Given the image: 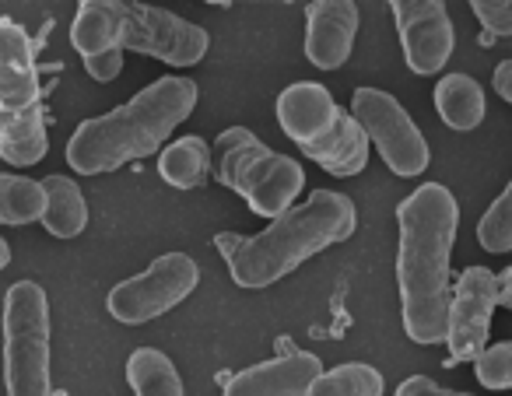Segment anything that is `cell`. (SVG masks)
<instances>
[{"instance_id":"obj_14","label":"cell","mask_w":512,"mask_h":396,"mask_svg":"<svg viewBox=\"0 0 512 396\" xmlns=\"http://www.w3.org/2000/svg\"><path fill=\"white\" fill-rule=\"evenodd\" d=\"M320 372L323 361L313 351H288L235 372L225 382V396H306Z\"/></svg>"},{"instance_id":"obj_29","label":"cell","mask_w":512,"mask_h":396,"mask_svg":"<svg viewBox=\"0 0 512 396\" xmlns=\"http://www.w3.org/2000/svg\"><path fill=\"white\" fill-rule=\"evenodd\" d=\"M239 239H242V235H232V232H221V235H218V239H214V246H218V249H221V256H225V260H228V256H232V253H235V246H239Z\"/></svg>"},{"instance_id":"obj_10","label":"cell","mask_w":512,"mask_h":396,"mask_svg":"<svg viewBox=\"0 0 512 396\" xmlns=\"http://www.w3.org/2000/svg\"><path fill=\"white\" fill-rule=\"evenodd\" d=\"M207 36L200 25L148 4H123L120 0V50H134L172 67H193L207 57Z\"/></svg>"},{"instance_id":"obj_4","label":"cell","mask_w":512,"mask_h":396,"mask_svg":"<svg viewBox=\"0 0 512 396\" xmlns=\"http://www.w3.org/2000/svg\"><path fill=\"white\" fill-rule=\"evenodd\" d=\"M278 123L320 169L351 179L369 165L362 127L316 81H295L278 95Z\"/></svg>"},{"instance_id":"obj_22","label":"cell","mask_w":512,"mask_h":396,"mask_svg":"<svg viewBox=\"0 0 512 396\" xmlns=\"http://www.w3.org/2000/svg\"><path fill=\"white\" fill-rule=\"evenodd\" d=\"M477 242L484 253H512V179L477 221Z\"/></svg>"},{"instance_id":"obj_5","label":"cell","mask_w":512,"mask_h":396,"mask_svg":"<svg viewBox=\"0 0 512 396\" xmlns=\"http://www.w3.org/2000/svg\"><path fill=\"white\" fill-rule=\"evenodd\" d=\"M0 158L18 169L46 158L36 50L11 18H0Z\"/></svg>"},{"instance_id":"obj_13","label":"cell","mask_w":512,"mask_h":396,"mask_svg":"<svg viewBox=\"0 0 512 396\" xmlns=\"http://www.w3.org/2000/svg\"><path fill=\"white\" fill-rule=\"evenodd\" d=\"M358 36V4L351 0H316L306 8V57L320 71L348 64Z\"/></svg>"},{"instance_id":"obj_18","label":"cell","mask_w":512,"mask_h":396,"mask_svg":"<svg viewBox=\"0 0 512 396\" xmlns=\"http://www.w3.org/2000/svg\"><path fill=\"white\" fill-rule=\"evenodd\" d=\"M211 169H214L211 144L197 134L179 137V141H172L158 155V176L169 186H176V190H197V186H204Z\"/></svg>"},{"instance_id":"obj_24","label":"cell","mask_w":512,"mask_h":396,"mask_svg":"<svg viewBox=\"0 0 512 396\" xmlns=\"http://www.w3.org/2000/svg\"><path fill=\"white\" fill-rule=\"evenodd\" d=\"M477 22L484 25V32L495 39L512 36V0H470Z\"/></svg>"},{"instance_id":"obj_20","label":"cell","mask_w":512,"mask_h":396,"mask_svg":"<svg viewBox=\"0 0 512 396\" xmlns=\"http://www.w3.org/2000/svg\"><path fill=\"white\" fill-rule=\"evenodd\" d=\"M386 379L379 368L365 361H344V365L320 372L306 396H383Z\"/></svg>"},{"instance_id":"obj_7","label":"cell","mask_w":512,"mask_h":396,"mask_svg":"<svg viewBox=\"0 0 512 396\" xmlns=\"http://www.w3.org/2000/svg\"><path fill=\"white\" fill-rule=\"evenodd\" d=\"M4 382L8 396H53L50 302L36 281L11 284L4 298Z\"/></svg>"},{"instance_id":"obj_23","label":"cell","mask_w":512,"mask_h":396,"mask_svg":"<svg viewBox=\"0 0 512 396\" xmlns=\"http://www.w3.org/2000/svg\"><path fill=\"white\" fill-rule=\"evenodd\" d=\"M474 375L484 389H512V340L484 347L474 358Z\"/></svg>"},{"instance_id":"obj_15","label":"cell","mask_w":512,"mask_h":396,"mask_svg":"<svg viewBox=\"0 0 512 396\" xmlns=\"http://www.w3.org/2000/svg\"><path fill=\"white\" fill-rule=\"evenodd\" d=\"M71 43L81 60L102 50H120V0H81L71 25Z\"/></svg>"},{"instance_id":"obj_8","label":"cell","mask_w":512,"mask_h":396,"mask_svg":"<svg viewBox=\"0 0 512 396\" xmlns=\"http://www.w3.org/2000/svg\"><path fill=\"white\" fill-rule=\"evenodd\" d=\"M351 120L362 127L369 148L383 155L386 169L400 179H414L428 169L432 151H428L425 134L411 120L404 106L383 88H358L351 99Z\"/></svg>"},{"instance_id":"obj_2","label":"cell","mask_w":512,"mask_h":396,"mask_svg":"<svg viewBox=\"0 0 512 396\" xmlns=\"http://www.w3.org/2000/svg\"><path fill=\"white\" fill-rule=\"evenodd\" d=\"M197 95L200 92L190 78H172V74L158 78L127 106L81 123L67 141V165L81 176H102L155 155L172 130L193 113Z\"/></svg>"},{"instance_id":"obj_21","label":"cell","mask_w":512,"mask_h":396,"mask_svg":"<svg viewBox=\"0 0 512 396\" xmlns=\"http://www.w3.org/2000/svg\"><path fill=\"white\" fill-rule=\"evenodd\" d=\"M43 183L29 176H0V225H32L43 218Z\"/></svg>"},{"instance_id":"obj_30","label":"cell","mask_w":512,"mask_h":396,"mask_svg":"<svg viewBox=\"0 0 512 396\" xmlns=\"http://www.w3.org/2000/svg\"><path fill=\"white\" fill-rule=\"evenodd\" d=\"M8 263H11V246L4 239H0V270L8 267Z\"/></svg>"},{"instance_id":"obj_11","label":"cell","mask_w":512,"mask_h":396,"mask_svg":"<svg viewBox=\"0 0 512 396\" xmlns=\"http://www.w3.org/2000/svg\"><path fill=\"white\" fill-rule=\"evenodd\" d=\"M393 22L400 32L404 60L414 74L428 78L449 64L456 46L453 18L442 0H393Z\"/></svg>"},{"instance_id":"obj_28","label":"cell","mask_w":512,"mask_h":396,"mask_svg":"<svg viewBox=\"0 0 512 396\" xmlns=\"http://www.w3.org/2000/svg\"><path fill=\"white\" fill-rule=\"evenodd\" d=\"M495 305H505V309H512V267L502 270V274L495 277Z\"/></svg>"},{"instance_id":"obj_16","label":"cell","mask_w":512,"mask_h":396,"mask_svg":"<svg viewBox=\"0 0 512 396\" xmlns=\"http://www.w3.org/2000/svg\"><path fill=\"white\" fill-rule=\"evenodd\" d=\"M435 109L449 130H477L488 113L484 88L470 74H446L435 85Z\"/></svg>"},{"instance_id":"obj_25","label":"cell","mask_w":512,"mask_h":396,"mask_svg":"<svg viewBox=\"0 0 512 396\" xmlns=\"http://www.w3.org/2000/svg\"><path fill=\"white\" fill-rule=\"evenodd\" d=\"M85 71L95 81H113L123 71V50H102L95 57H85Z\"/></svg>"},{"instance_id":"obj_26","label":"cell","mask_w":512,"mask_h":396,"mask_svg":"<svg viewBox=\"0 0 512 396\" xmlns=\"http://www.w3.org/2000/svg\"><path fill=\"white\" fill-rule=\"evenodd\" d=\"M397 396H470V393H460V389H446V386H439L435 379H428V375H411V379L400 382Z\"/></svg>"},{"instance_id":"obj_27","label":"cell","mask_w":512,"mask_h":396,"mask_svg":"<svg viewBox=\"0 0 512 396\" xmlns=\"http://www.w3.org/2000/svg\"><path fill=\"white\" fill-rule=\"evenodd\" d=\"M491 85H495V92L512 106V60H502V64L495 67V74H491Z\"/></svg>"},{"instance_id":"obj_3","label":"cell","mask_w":512,"mask_h":396,"mask_svg":"<svg viewBox=\"0 0 512 396\" xmlns=\"http://www.w3.org/2000/svg\"><path fill=\"white\" fill-rule=\"evenodd\" d=\"M358 228V211L351 197L337 190H316L306 204H295L274 218L264 232L242 235L228 256V274L239 288L264 291L299 270L316 253L348 242Z\"/></svg>"},{"instance_id":"obj_9","label":"cell","mask_w":512,"mask_h":396,"mask_svg":"<svg viewBox=\"0 0 512 396\" xmlns=\"http://www.w3.org/2000/svg\"><path fill=\"white\" fill-rule=\"evenodd\" d=\"M197 284H200V267L193 256L165 253L144 274L127 277V281L116 284L106 298V309L116 323L141 326L148 319L165 316L179 302H186Z\"/></svg>"},{"instance_id":"obj_1","label":"cell","mask_w":512,"mask_h":396,"mask_svg":"<svg viewBox=\"0 0 512 396\" xmlns=\"http://www.w3.org/2000/svg\"><path fill=\"white\" fill-rule=\"evenodd\" d=\"M400 249L397 284L404 333L414 344H442L449 319V256H453L460 204L442 183H421L397 207Z\"/></svg>"},{"instance_id":"obj_6","label":"cell","mask_w":512,"mask_h":396,"mask_svg":"<svg viewBox=\"0 0 512 396\" xmlns=\"http://www.w3.org/2000/svg\"><path fill=\"white\" fill-rule=\"evenodd\" d=\"M214 151H218V162H214L218 183L239 193L253 214L274 221L295 207L306 186V172L295 158L271 151L246 127H228L214 141Z\"/></svg>"},{"instance_id":"obj_12","label":"cell","mask_w":512,"mask_h":396,"mask_svg":"<svg viewBox=\"0 0 512 396\" xmlns=\"http://www.w3.org/2000/svg\"><path fill=\"white\" fill-rule=\"evenodd\" d=\"M491 316H495V274L488 267H467L449 295L446 340L453 361H474L488 347Z\"/></svg>"},{"instance_id":"obj_19","label":"cell","mask_w":512,"mask_h":396,"mask_svg":"<svg viewBox=\"0 0 512 396\" xmlns=\"http://www.w3.org/2000/svg\"><path fill=\"white\" fill-rule=\"evenodd\" d=\"M127 382L134 396H183V379L176 365L158 347H137L127 358Z\"/></svg>"},{"instance_id":"obj_17","label":"cell","mask_w":512,"mask_h":396,"mask_svg":"<svg viewBox=\"0 0 512 396\" xmlns=\"http://www.w3.org/2000/svg\"><path fill=\"white\" fill-rule=\"evenodd\" d=\"M46 207H43V225L57 239H74L88 228V204L81 186L71 176H46L43 179Z\"/></svg>"}]
</instances>
